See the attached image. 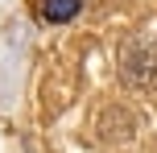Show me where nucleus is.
I'll use <instances>...</instances> for the list:
<instances>
[{
  "mask_svg": "<svg viewBox=\"0 0 157 153\" xmlns=\"http://www.w3.org/2000/svg\"><path fill=\"white\" fill-rule=\"evenodd\" d=\"M75 13H78V0H46V4H41V17H46L50 25H62V21H71Z\"/></svg>",
  "mask_w": 157,
  "mask_h": 153,
  "instance_id": "1",
  "label": "nucleus"
}]
</instances>
